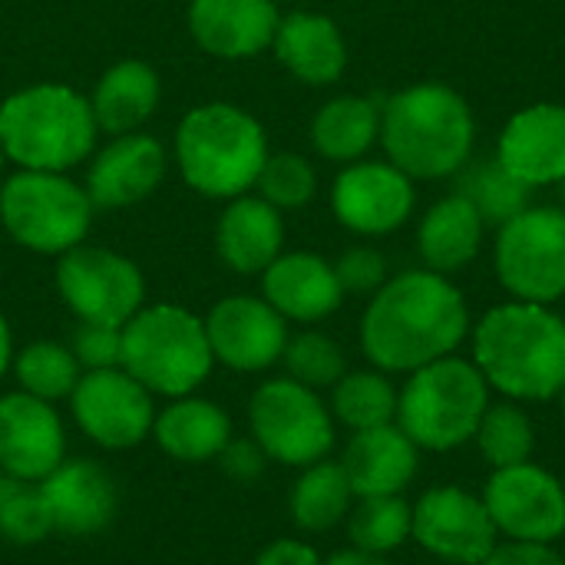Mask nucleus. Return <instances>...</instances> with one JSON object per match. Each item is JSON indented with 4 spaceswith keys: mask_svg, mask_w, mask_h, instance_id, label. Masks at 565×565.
Masks as SVG:
<instances>
[{
    "mask_svg": "<svg viewBox=\"0 0 565 565\" xmlns=\"http://www.w3.org/2000/svg\"><path fill=\"white\" fill-rule=\"evenodd\" d=\"M218 467L235 483H255L265 473L268 457H265V450L252 437H232L225 444V450L218 454Z\"/></svg>",
    "mask_w": 565,
    "mask_h": 565,
    "instance_id": "41",
    "label": "nucleus"
},
{
    "mask_svg": "<svg viewBox=\"0 0 565 565\" xmlns=\"http://www.w3.org/2000/svg\"><path fill=\"white\" fill-rule=\"evenodd\" d=\"M232 417L222 404L185 394L169 401L162 411H156L152 440L159 450L179 463H209L218 460L225 444L232 440Z\"/></svg>",
    "mask_w": 565,
    "mask_h": 565,
    "instance_id": "28",
    "label": "nucleus"
},
{
    "mask_svg": "<svg viewBox=\"0 0 565 565\" xmlns=\"http://www.w3.org/2000/svg\"><path fill=\"white\" fill-rule=\"evenodd\" d=\"M285 252V212L258 192L222 202L215 222V255L232 275H262Z\"/></svg>",
    "mask_w": 565,
    "mask_h": 565,
    "instance_id": "23",
    "label": "nucleus"
},
{
    "mask_svg": "<svg viewBox=\"0 0 565 565\" xmlns=\"http://www.w3.org/2000/svg\"><path fill=\"white\" fill-rule=\"evenodd\" d=\"M89 96L70 83L40 79L0 99V146L13 169L73 172L99 146Z\"/></svg>",
    "mask_w": 565,
    "mask_h": 565,
    "instance_id": "5",
    "label": "nucleus"
},
{
    "mask_svg": "<svg viewBox=\"0 0 565 565\" xmlns=\"http://www.w3.org/2000/svg\"><path fill=\"white\" fill-rule=\"evenodd\" d=\"M414 205V179L387 159H358L341 166L331 182V215L341 228L361 238H381L404 228Z\"/></svg>",
    "mask_w": 565,
    "mask_h": 565,
    "instance_id": "13",
    "label": "nucleus"
},
{
    "mask_svg": "<svg viewBox=\"0 0 565 565\" xmlns=\"http://www.w3.org/2000/svg\"><path fill=\"white\" fill-rule=\"evenodd\" d=\"M411 536L420 550L450 565H480L500 546V533L483 507V497L460 487L427 490L414 507Z\"/></svg>",
    "mask_w": 565,
    "mask_h": 565,
    "instance_id": "17",
    "label": "nucleus"
},
{
    "mask_svg": "<svg viewBox=\"0 0 565 565\" xmlns=\"http://www.w3.org/2000/svg\"><path fill=\"white\" fill-rule=\"evenodd\" d=\"M490 407V384L473 361L447 354L411 371L397 391V427L417 450L447 454L473 440L483 411Z\"/></svg>",
    "mask_w": 565,
    "mask_h": 565,
    "instance_id": "7",
    "label": "nucleus"
},
{
    "mask_svg": "<svg viewBox=\"0 0 565 565\" xmlns=\"http://www.w3.org/2000/svg\"><path fill=\"white\" fill-rule=\"evenodd\" d=\"M334 271H338V281H341L344 295H367V298L391 278L387 275V258L374 245H351L334 262Z\"/></svg>",
    "mask_w": 565,
    "mask_h": 565,
    "instance_id": "39",
    "label": "nucleus"
},
{
    "mask_svg": "<svg viewBox=\"0 0 565 565\" xmlns=\"http://www.w3.org/2000/svg\"><path fill=\"white\" fill-rule=\"evenodd\" d=\"M278 20V0H189L185 10L192 43L225 63L268 53Z\"/></svg>",
    "mask_w": 565,
    "mask_h": 565,
    "instance_id": "19",
    "label": "nucleus"
},
{
    "mask_svg": "<svg viewBox=\"0 0 565 565\" xmlns=\"http://www.w3.org/2000/svg\"><path fill=\"white\" fill-rule=\"evenodd\" d=\"M70 351L76 354L83 371L119 367V361H122V328L76 321V331L70 338Z\"/></svg>",
    "mask_w": 565,
    "mask_h": 565,
    "instance_id": "40",
    "label": "nucleus"
},
{
    "mask_svg": "<svg viewBox=\"0 0 565 565\" xmlns=\"http://www.w3.org/2000/svg\"><path fill=\"white\" fill-rule=\"evenodd\" d=\"M324 565H387L384 556H374V553H361V550H344V553H334Z\"/></svg>",
    "mask_w": 565,
    "mask_h": 565,
    "instance_id": "45",
    "label": "nucleus"
},
{
    "mask_svg": "<svg viewBox=\"0 0 565 565\" xmlns=\"http://www.w3.org/2000/svg\"><path fill=\"white\" fill-rule=\"evenodd\" d=\"M262 298L288 324H321L344 305L334 262L318 252H281L262 275Z\"/></svg>",
    "mask_w": 565,
    "mask_h": 565,
    "instance_id": "20",
    "label": "nucleus"
},
{
    "mask_svg": "<svg viewBox=\"0 0 565 565\" xmlns=\"http://www.w3.org/2000/svg\"><path fill=\"white\" fill-rule=\"evenodd\" d=\"M487 222L473 209V202L460 192H450L437 199L417 222V255L424 268L437 275H457L483 248Z\"/></svg>",
    "mask_w": 565,
    "mask_h": 565,
    "instance_id": "27",
    "label": "nucleus"
},
{
    "mask_svg": "<svg viewBox=\"0 0 565 565\" xmlns=\"http://www.w3.org/2000/svg\"><path fill=\"white\" fill-rule=\"evenodd\" d=\"M169 146L146 129L106 136L86 162L83 185L96 212H116L156 195L169 175Z\"/></svg>",
    "mask_w": 565,
    "mask_h": 565,
    "instance_id": "16",
    "label": "nucleus"
},
{
    "mask_svg": "<svg viewBox=\"0 0 565 565\" xmlns=\"http://www.w3.org/2000/svg\"><path fill=\"white\" fill-rule=\"evenodd\" d=\"M56 295L66 311L83 324L122 328L146 305V275L142 268L103 245H76L56 258Z\"/></svg>",
    "mask_w": 565,
    "mask_h": 565,
    "instance_id": "11",
    "label": "nucleus"
},
{
    "mask_svg": "<svg viewBox=\"0 0 565 565\" xmlns=\"http://www.w3.org/2000/svg\"><path fill=\"white\" fill-rule=\"evenodd\" d=\"M331 417L351 434L397 420V387L384 371H348L331 387Z\"/></svg>",
    "mask_w": 565,
    "mask_h": 565,
    "instance_id": "32",
    "label": "nucleus"
},
{
    "mask_svg": "<svg viewBox=\"0 0 565 565\" xmlns=\"http://www.w3.org/2000/svg\"><path fill=\"white\" fill-rule=\"evenodd\" d=\"M119 367L152 397L175 401L195 394L215 367L202 315L172 301L142 305L122 324Z\"/></svg>",
    "mask_w": 565,
    "mask_h": 565,
    "instance_id": "6",
    "label": "nucleus"
},
{
    "mask_svg": "<svg viewBox=\"0 0 565 565\" xmlns=\"http://www.w3.org/2000/svg\"><path fill=\"white\" fill-rule=\"evenodd\" d=\"M7 169H10V159H7V152H3V146H0V182H3V175H7Z\"/></svg>",
    "mask_w": 565,
    "mask_h": 565,
    "instance_id": "46",
    "label": "nucleus"
},
{
    "mask_svg": "<svg viewBox=\"0 0 565 565\" xmlns=\"http://www.w3.org/2000/svg\"><path fill=\"white\" fill-rule=\"evenodd\" d=\"M559 192H563V205H559V209L565 212V182H559Z\"/></svg>",
    "mask_w": 565,
    "mask_h": 565,
    "instance_id": "47",
    "label": "nucleus"
},
{
    "mask_svg": "<svg viewBox=\"0 0 565 565\" xmlns=\"http://www.w3.org/2000/svg\"><path fill=\"white\" fill-rule=\"evenodd\" d=\"M10 374L17 381V391L40 397L46 404H56V401H70L73 387L83 377V367L76 354L70 351V344L40 338L13 354Z\"/></svg>",
    "mask_w": 565,
    "mask_h": 565,
    "instance_id": "31",
    "label": "nucleus"
},
{
    "mask_svg": "<svg viewBox=\"0 0 565 565\" xmlns=\"http://www.w3.org/2000/svg\"><path fill=\"white\" fill-rule=\"evenodd\" d=\"M13 354H17V348H13V331H10V321H7L3 311H0V381L10 374Z\"/></svg>",
    "mask_w": 565,
    "mask_h": 565,
    "instance_id": "44",
    "label": "nucleus"
},
{
    "mask_svg": "<svg viewBox=\"0 0 565 565\" xmlns=\"http://www.w3.org/2000/svg\"><path fill=\"white\" fill-rule=\"evenodd\" d=\"M414 510L404 497H361L348 513V536L354 550L387 556L411 536Z\"/></svg>",
    "mask_w": 565,
    "mask_h": 565,
    "instance_id": "34",
    "label": "nucleus"
},
{
    "mask_svg": "<svg viewBox=\"0 0 565 565\" xmlns=\"http://www.w3.org/2000/svg\"><path fill=\"white\" fill-rule=\"evenodd\" d=\"M354 503V490L344 477L341 460H318L301 467V477L291 487V520L305 533H328L341 520H348Z\"/></svg>",
    "mask_w": 565,
    "mask_h": 565,
    "instance_id": "30",
    "label": "nucleus"
},
{
    "mask_svg": "<svg viewBox=\"0 0 565 565\" xmlns=\"http://www.w3.org/2000/svg\"><path fill=\"white\" fill-rule=\"evenodd\" d=\"M66 460V427L53 404L23 391L0 394V470L7 480L40 483Z\"/></svg>",
    "mask_w": 565,
    "mask_h": 565,
    "instance_id": "18",
    "label": "nucleus"
},
{
    "mask_svg": "<svg viewBox=\"0 0 565 565\" xmlns=\"http://www.w3.org/2000/svg\"><path fill=\"white\" fill-rule=\"evenodd\" d=\"M86 96L103 136L139 132L159 113L162 76L149 60L126 56L106 66Z\"/></svg>",
    "mask_w": 565,
    "mask_h": 565,
    "instance_id": "26",
    "label": "nucleus"
},
{
    "mask_svg": "<svg viewBox=\"0 0 565 565\" xmlns=\"http://www.w3.org/2000/svg\"><path fill=\"white\" fill-rule=\"evenodd\" d=\"M473 364L510 401H550L565 387V318L550 305L507 301L473 328Z\"/></svg>",
    "mask_w": 565,
    "mask_h": 565,
    "instance_id": "3",
    "label": "nucleus"
},
{
    "mask_svg": "<svg viewBox=\"0 0 565 565\" xmlns=\"http://www.w3.org/2000/svg\"><path fill=\"white\" fill-rule=\"evenodd\" d=\"M271 56L305 86H334L348 70V40L334 17L291 10L278 20Z\"/></svg>",
    "mask_w": 565,
    "mask_h": 565,
    "instance_id": "24",
    "label": "nucleus"
},
{
    "mask_svg": "<svg viewBox=\"0 0 565 565\" xmlns=\"http://www.w3.org/2000/svg\"><path fill=\"white\" fill-rule=\"evenodd\" d=\"M53 533L46 500L36 483H0V536L13 546H36Z\"/></svg>",
    "mask_w": 565,
    "mask_h": 565,
    "instance_id": "38",
    "label": "nucleus"
},
{
    "mask_svg": "<svg viewBox=\"0 0 565 565\" xmlns=\"http://www.w3.org/2000/svg\"><path fill=\"white\" fill-rule=\"evenodd\" d=\"M202 321L215 364L238 374H262L281 364L291 331L262 295H225Z\"/></svg>",
    "mask_w": 565,
    "mask_h": 565,
    "instance_id": "15",
    "label": "nucleus"
},
{
    "mask_svg": "<svg viewBox=\"0 0 565 565\" xmlns=\"http://www.w3.org/2000/svg\"><path fill=\"white\" fill-rule=\"evenodd\" d=\"M480 565H565V559L543 543H507L497 546Z\"/></svg>",
    "mask_w": 565,
    "mask_h": 565,
    "instance_id": "42",
    "label": "nucleus"
},
{
    "mask_svg": "<svg viewBox=\"0 0 565 565\" xmlns=\"http://www.w3.org/2000/svg\"><path fill=\"white\" fill-rule=\"evenodd\" d=\"M483 507L497 533L513 543H556L565 533V483L536 463L493 470L483 487Z\"/></svg>",
    "mask_w": 565,
    "mask_h": 565,
    "instance_id": "14",
    "label": "nucleus"
},
{
    "mask_svg": "<svg viewBox=\"0 0 565 565\" xmlns=\"http://www.w3.org/2000/svg\"><path fill=\"white\" fill-rule=\"evenodd\" d=\"M66 404L79 434L103 450H132L152 437L156 397L122 367L83 371Z\"/></svg>",
    "mask_w": 565,
    "mask_h": 565,
    "instance_id": "12",
    "label": "nucleus"
},
{
    "mask_svg": "<svg viewBox=\"0 0 565 565\" xmlns=\"http://www.w3.org/2000/svg\"><path fill=\"white\" fill-rule=\"evenodd\" d=\"M169 156L195 195L228 202L255 192L271 146L255 113L228 99H212L192 106L179 119Z\"/></svg>",
    "mask_w": 565,
    "mask_h": 565,
    "instance_id": "4",
    "label": "nucleus"
},
{
    "mask_svg": "<svg viewBox=\"0 0 565 565\" xmlns=\"http://www.w3.org/2000/svg\"><path fill=\"white\" fill-rule=\"evenodd\" d=\"M497 159L530 189L565 182V103H533L513 113L500 129Z\"/></svg>",
    "mask_w": 565,
    "mask_h": 565,
    "instance_id": "21",
    "label": "nucleus"
},
{
    "mask_svg": "<svg viewBox=\"0 0 565 565\" xmlns=\"http://www.w3.org/2000/svg\"><path fill=\"white\" fill-rule=\"evenodd\" d=\"M281 364L288 371L291 381L311 387V391H331L344 374H348V358L341 351V344L315 328H305L298 334H288Z\"/></svg>",
    "mask_w": 565,
    "mask_h": 565,
    "instance_id": "36",
    "label": "nucleus"
},
{
    "mask_svg": "<svg viewBox=\"0 0 565 565\" xmlns=\"http://www.w3.org/2000/svg\"><path fill=\"white\" fill-rule=\"evenodd\" d=\"M308 139L324 162L351 166L367 159V152L381 142V103L358 93L331 96L311 116Z\"/></svg>",
    "mask_w": 565,
    "mask_h": 565,
    "instance_id": "29",
    "label": "nucleus"
},
{
    "mask_svg": "<svg viewBox=\"0 0 565 565\" xmlns=\"http://www.w3.org/2000/svg\"><path fill=\"white\" fill-rule=\"evenodd\" d=\"M36 487L46 500L53 533H66V536L103 533L119 507L113 477L106 473V467L86 457H66Z\"/></svg>",
    "mask_w": 565,
    "mask_h": 565,
    "instance_id": "22",
    "label": "nucleus"
},
{
    "mask_svg": "<svg viewBox=\"0 0 565 565\" xmlns=\"http://www.w3.org/2000/svg\"><path fill=\"white\" fill-rule=\"evenodd\" d=\"M96 205L70 172L13 169L0 182V225L33 255L60 258L89 238Z\"/></svg>",
    "mask_w": 565,
    "mask_h": 565,
    "instance_id": "8",
    "label": "nucleus"
},
{
    "mask_svg": "<svg viewBox=\"0 0 565 565\" xmlns=\"http://www.w3.org/2000/svg\"><path fill=\"white\" fill-rule=\"evenodd\" d=\"M493 265L513 301L553 305L565 298V212L530 205L497 228Z\"/></svg>",
    "mask_w": 565,
    "mask_h": 565,
    "instance_id": "10",
    "label": "nucleus"
},
{
    "mask_svg": "<svg viewBox=\"0 0 565 565\" xmlns=\"http://www.w3.org/2000/svg\"><path fill=\"white\" fill-rule=\"evenodd\" d=\"M473 440H477L483 460L493 470L526 463L533 457V447H536V434H533V424H530L526 411H520L510 401L507 404H490L483 411V420H480Z\"/></svg>",
    "mask_w": 565,
    "mask_h": 565,
    "instance_id": "35",
    "label": "nucleus"
},
{
    "mask_svg": "<svg viewBox=\"0 0 565 565\" xmlns=\"http://www.w3.org/2000/svg\"><path fill=\"white\" fill-rule=\"evenodd\" d=\"M255 192L278 212H298L318 195V169L301 152H271L258 172Z\"/></svg>",
    "mask_w": 565,
    "mask_h": 565,
    "instance_id": "37",
    "label": "nucleus"
},
{
    "mask_svg": "<svg viewBox=\"0 0 565 565\" xmlns=\"http://www.w3.org/2000/svg\"><path fill=\"white\" fill-rule=\"evenodd\" d=\"M470 334L463 291L430 268L387 278L361 315V351L384 374H411L457 354Z\"/></svg>",
    "mask_w": 565,
    "mask_h": 565,
    "instance_id": "1",
    "label": "nucleus"
},
{
    "mask_svg": "<svg viewBox=\"0 0 565 565\" xmlns=\"http://www.w3.org/2000/svg\"><path fill=\"white\" fill-rule=\"evenodd\" d=\"M384 159L414 182L454 179L477 146V119L447 83H414L381 103Z\"/></svg>",
    "mask_w": 565,
    "mask_h": 565,
    "instance_id": "2",
    "label": "nucleus"
},
{
    "mask_svg": "<svg viewBox=\"0 0 565 565\" xmlns=\"http://www.w3.org/2000/svg\"><path fill=\"white\" fill-rule=\"evenodd\" d=\"M3 480H7V477H3V470H0V483H3Z\"/></svg>",
    "mask_w": 565,
    "mask_h": 565,
    "instance_id": "49",
    "label": "nucleus"
},
{
    "mask_svg": "<svg viewBox=\"0 0 565 565\" xmlns=\"http://www.w3.org/2000/svg\"><path fill=\"white\" fill-rule=\"evenodd\" d=\"M559 397H563V414H565V387H563V391H559Z\"/></svg>",
    "mask_w": 565,
    "mask_h": 565,
    "instance_id": "48",
    "label": "nucleus"
},
{
    "mask_svg": "<svg viewBox=\"0 0 565 565\" xmlns=\"http://www.w3.org/2000/svg\"><path fill=\"white\" fill-rule=\"evenodd\" d=\"M417 444L397 427L384 424L374 430H358L341 457L344 477L354 490V500L361 497H401L411 480L417 477Z\"/></svg>",
    "mask_w": 565,
    "mask_h": 565,
    "instance_id": "25",
    "label": "nucleus"
},
{
    "mask_svg": "<svg viewBox=\"0 0 565 565\" xmlns=\"http://www.w3.org/2000/svg\"><path fill=\"white\" fill-rule=\"evenodd\" d=\"M255 565H324V559L298 540H275L271 546H265L258 553Z\"/></svg>",
    "mask_w": 565,
    "mask_h": 565,
    "instance_id": "43",
    "label": "nucleus"
},
{
    "mask_svg": "<svg viewBox=\"0 0 565 565\" xmlns=\"http://www.w3.org/2000/svg\"><path fill=\"white\" fill-rule=\"evenodd\" d=\"M460 185L457 192L467 195L473 202V209L483 215L487 225H503L510 222L513 215H520L523 209H530V195L533 189L523 185L513 172H507V166L493 156V159H483V162H467L460 172Z\"/></svg>",
    "mask_w": 565,
    "mask_h": 565,
    "instance_id": "33",
    "label": "nucleus"
},
{
    "mask_svg": "<svg viewBox=\"0 0 565 565\" xmlns=\"http://www.w3.org/2000/svg\"><path fill=\"white\" fill-rule=\"evenodd\" d=\"M248 437L268 460L285 467H311L334 447V417L318 391L285 377L255 387L248 401Z\"/></svg>",
    "mask_w": 565,
    "mask_h": 565,
    "instance_id": "9",
    "label": "nucleus"
}]
</instances>
